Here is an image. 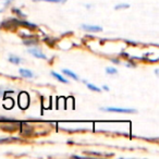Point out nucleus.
Segmentation results:
<instances>
[{
    "label": "nucleus",
    "instance_id": "obj_1",
    "mask_svg": "<svg viewBox=\"0 0 159 159\" xmlns=\"http://www.w3.org/2000/svg\"><path fill=\"white\" fill-rule=\"evenodd\" d=\"M102 111H107V112H119V113H135V109L130 108H118V107H107V108H100Z\"/></svg>",
    "mask_w": 159,
    "mask_h": 159
},
{
    "label": "nucleus",
    "instance_id": "obj_2",
    "mask_svg": "<svg viewBox=\"0 0 159 159\" xmlns=\"http://www.w3.org/2000/svg\"><path fill=\"white\" fill-rule=\"evenodd\" d=\"M27 52H30L31 55H33L35 58H39V59H47V56L44 55L40 50L36 48H29L27 49Z\"/></svg>",
    "mask_w": 159,
    "mask_h": 159
},
{
    "label": "nucleus",
    "instance_id": "obj_3",
    "mask_svg": "<svg viewBox=\"0 0 159 159\" xmlns=\"http://www.w3.org/2000/svg\"><path fill=\"white\" fill-rule=\"evenodd\" d=\"M82 29L85 30L87 32H102V26H97V25H87V24H83Z\"/></svg>",
    "mask_w": 159,
    "mask_h": 159
},
{
    "label": "nucleus",
    "instance_id": "obj_4",
    "mask_svg": "<svg viewBox=\"0 0 159 159\" xmlns=\"http://www.w3.org/2000/svg\"><path fill=\"white\" fill-rule=\"evenodd\" d=\"M19 72H20V74L22 75V76L27 77V79H32V77H34L33 72L30 71V70H26V69H20Z\"/></svg>",
    "mask_w": 159,
    "mask_h": 159
},
{
    "label": "nucleus",
    "instance_id": "obj_5",
    "mask_svg": "<svg viewBox=\"0 0 159 159\" xmlns=\"http://www.w3.org/2000/svg\"><path fill=\"white\" fill-rule=\"evenodd\" d=\"M62 72H63L66 75H68V76L72 77L73 80H79V76H77V75L75 74L74 72H72V71L68 70V69H63V70H62Z\"/></svg>",
    "mask_w": 159,
    "mask_h": 159
},
{
    "label": "nucleus",
    "instance_id": "obj_6",
    "mask_svg": "<svg viewBox=\"0 0 159 159\" xmlns=\"http://www.w3.org/2000/svg\"><path fill=\"white\" fill-rule=\"evenodd\" d=\"M50 74L52 75L53 77H56V79H57L58 81H59V82H62V83H69V81H68V80H66L63 76H61V75H60V74H58V73H56V72H51Z\"/></svg>",
    "mask_w": 159,
    "mask_h": 159
},
{
    "label": "nucleus",
    "instance_id": "obj_7",
    "mask_svg": "<svg viewBox=\"0 0 159 159\" xmlns=\"http://www.w3.org/2000/svg\"><path fill=\"white\" fill-rule=\"evenodd\" d=\"M8 60H9L11 63H14V64H18V63H20V62H21V58L16 57V56H13V55L10 56V57L8 58Z\"/></svg>",
    "mask_w": 159,
    "mask_h": 159
},
{
    "label": "nucleus",
    "instance_id": "obj_8",
    "mask_svg": "<svg viewBox=\"0 0 159 159\" xmlns=\"http://www.w3.org/2000/svg\"><path fill=\"white\" fill-rule=\"evenodd\" d=\"M83 82L86 84V86L89 87L91 91H93V92H102V89H99V87H97V86H95V85H93V84H89V83H87L86 81H83Z\"/></svg>",
    "mask_w": 159,
    "mask_h": 159
},
{
    "label": "nucleus",
    "instance_id": "obj_9",
    "mask_svg": "<svg viewBox=\"0 0 159 159\" xmlns=\"http://www.w3.org/2000/svg\"><path fill=\"white\" fill-rule=\"evenodd\" d=\"M106 72L108 73V74H116V73L118 72L117 71V69H115V68H106Z\"/></svg>",
    "mask_w": 159,
    "mask_h": 159
},
{
    "label": "nucleus",
    "instance_id": "obj_10",
    "mask_svg": "<svg viewBox=\"0 0 159 159\" xmlns=\"http://www.w3.org/2000/svg\"><path fill=\"white\" fill-rule=\"evenodd\" d=\"M122 8H130V5H128V3H121V5L115 6V9H116V10L122 9Z\"/></svg>",
    "mask_w": 159,
    "mask_h": 159
},
{
    "label": "nucleus",
    "instance_id": "obj_11",
    "mask_svg": "<svg viewBox=\"0 0 159 159\" xmlns=\"http://www.w3.org/2000/svg\"><path fill=\"white\" fill-rule=\"evenodd\" d=\"M35 1H46V2H64L66 0H35Z\"/></svg>",
    "mask_w": 159,
    "mask_h": 159
},
{
    "label": "nucleus",
    "instance_id": "obj_12",
    "mask_svg": "<svg viewBox=\"0 0 159 159\" xmlns=\"http://www.w3.org/2000/svg\"><path fill=\"white\" fill-rule=\"evenodd\" d=\"M102 89H104L105 91H109V87H108V86H106V85H104V86H102Z\"/></svg>",
    "mask_w": 159,
    "mask_h": 159
}]
</instances>
